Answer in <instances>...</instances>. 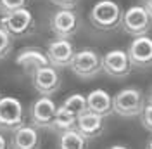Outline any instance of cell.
Segmentation results:
<instances>
[{
  "label": "cell",
  "mask_w": 152,
  "mask_h": 149,
  "mask_svg": "<svg viewBox=\"0 0 152 149\" xmlns=\"http://www.w3.org/2000/svg\"><path fill=\"white\" fill-rule=\"evenodd\" d=\"M88 18L94 28L100 31H113L121 24L123 10L119 7V4L114 0H99L92 7Z\"/></svg>",
  "instance_id": "obj_1"
},
{
  "label": "cell",
  "mask_w": 152,
  "mask_h": 149,
  "mask_svg": "<svg viewBox=\"0 0 152 149\" xmlns=\"http://www.w3.org/2000/svg\"><path fill=\"white\" fill-rule=\"evenodd\" d=\"M145 108L142 90L137 87L121 89L113 97V111L123 118H135L140 116Z\"/></svg>",
  "instance_id": "obj_2"
},
{
  "label": "cell",
  "mask_w": 152,
  "mask_h": 149,
  "mask_svg": "<svg viewBox=\"0 0 152 149\" xmlns=\"http://www.w3.org/2000/svg\"><path fill=\"white\" fill-rule=\"evenodd\" d=\"M35 18L26 7L4 14L0 18V28H4L12 38H24L35 31Z\"/></svg>",
  "instance_id": "obj_3"
},
{
  "label": "cell",
  "mask_w": 152,
  "mask_h": 149,
  "mask_svg": "<svg viewBox=\"0 0 152 149\" xmlns=\"http://www.w3.org/2000/svg\"><path fill=\"white\" fill-rule=\"evenodd\" d=\"M71 71L81 80H92L102 71V56L94 49H81L71 63Z\"/></svg>",
  "instance_id": "obj_4"
},
{
  "label": "cell",
  "mask_w": 152,
  "mask_h": 149,
  "mask_svg": "<svg viewBox=\"0 0 152 149\" xmlns=\"http://www.w3.org/2000/svg\"><path fill=\"white\" fill-rule=\"evenodd\" d=\"M24 125V108L16 97H0V132L18 130Z\"/></svg>",
  "instance_id": "obj_5"
},
{
  "label": "cell",
  "mask_w": 152,
  "mask_h": 149,
  "mask_svg": "<svg viewBox=\"0 0 152 149\" xmlns=\"http://www.w3.org/2000/svg\"><path fill=\"white\" fill-rule=\"evenodd\" d=\"M123 30L132 35V37H147L152 26V18L145 10L143 5H132L130 9L123 12V21H121Z\"/></svg>",
  "instance_id": "obj_6"
},
{
  "label": "cell",
  "mask_w": 152,
  "mask_h": 149,
  "mask_svg": "<svg viewBox=\"0 0 152 149\" xmlns=\"http://www.w3.org/2000/svg\"><path fill=\"white\" fill-rule=\"evenodd\" d=\"M57 108L59 106L54 103L52 97L40 95L29 106V125H33L35 128H48L50 130Z\"/></svg>",
  "instance_id": "obj_7"
},
{
  "label": "cell",
  "mask_w": 152,
  "mask_h": 149,
  "mask_svg": "<svg viewBox=\"0 0 152 149\" xmlns=\"http://www.w3.org/2000/svg\"><path fill=\"white\" fill-rule=\"evenodd\" d=\"M78 28H80V18L75 10L59 9L50 18V30L57 38L69 40L76 35Z\"/></svg>",
  "instance_id": "obj_8"
},
{
  "label": "cell",
  "mask_w": 152,
  "mask_h": 149,
  "mask_svg": "<svg viewBox=\"0 0 152 149\" xmlns=\"http://www.w3.org/2000/svg\"><path fill=\"white\" fill-rule=\"evenodd\" d=\"M132 63L130 57L126 54V50L121 49H114L109 50L102 56V71L113 78H126L132 71Z\"/></svg>",
  "instance_id": "obj_9"
},
{
  "label": "cell",
  "mask_w": 152,
  "mask_h": 149,
  "mask_svg": "<svg viewBox=\"0 0 152 149\" xmlns=\"http://www.w3.org/2000/svg\"><path fill=\"white\" fill-rule=\"evenodd\" d=\"M16 64L19 66V69L23 73L33 76L38 69L50 66V63L47 59V54L42 49H38V47H24L16 56Z\"/></svg>",
  "instance_id": "obj_10"
},
{
  "label": "cell",
  "mask_w": 152,
  "mask_h": 149,
  "mask_svg": "<svg viewBox=\"0 0 152 149\" xmlns=\"http://www.w3.org/2000/svg\"><path fill=\"white\" fill-rule=\"evenodd\" d=\"M47 59L52 68H69L75 57V47L69 40H62V38H56L47 45Z\"/></svg>",
  "instance_id": "obj_11"
},
{
  "label": "cell",
  "mask_w": 152,
  "mask_h": 149,
  "mask_svg": "<svg viewBox=\"0 0 152 149\" xmlns=\"http://www.w3.org/2000/svg\"><path fill=\"white\" fill-rule=\"evenodd\" d=\"M31 83H33L35 90L40 95L52 97L61 89V74H59V71H57L56 68L47 66V68L38 69L37 73L31 76Z\"/></svg>",
  "instance_id": "obj_12"
},
{
  "label": "cell",
  "mask_w": 152,
  "mask_h": 149,
  "mask_svg": "<svg viewBox=\"0 0 152 149\" xmlns=\"http://www.w3.org/2000/svg\"><path fill=\"white\" fill-rule=\"evenodd\" d=\"M126 54L130 57V63L135 68H151L152 66V38L138 37L135 38Z\"/></svg>",
  "instance_id": "obj_13"
},
{
  "label": "cell",
  "mask_w": 152,
  "mask_h": 149,
  "mask_svg": "<svg viewBox=\"0 0 152 149\" xmlns=\"http://www.w3.org/2000/svg\"><path fill=\"white\" fill-rule=\"evenodd\" d=\"M40 134L33 125H23L18 130L12 132L10 137V149H40Z\"/></svg>",
  "instance_id": "obj_14"
},
{
  "label": "cell",
  "mask_w": 152,
  "mask_h": 149,
  "mask_svg": "<svg viewBox=\"0 0 152 149\" xmlns=\"http://www.w3.org/2000/svg\"><path fill=\"white\" fill-rule=\"evenodd\" d=\"M104 128H105L104 118L99 116V114H94V113H90V111L83 113V114L78 116V120H76V130L80 132L86 140L102 135Z\"/></svg>",
  "instance_id": "obj_15"
},
{
  "label": "cell",
  "mask_w": 152,
  "mask_h": 149,
  "mask_svg": "<svg viewBox=\"0 0 152 149\" xmlns=\"http://www.w3.org/2000/svg\"><path fill=\"white\" fill-rule=\"evenodd\" d=\"M86 109L94 114H99L102 118H107L113 111V97L111 94L102 90V89H95L86 95Z\"/></svg>",
  "instance_id": "obj_16"
},
{
  "label": "cell",
  "mask_w": 152,
  "mask_h": 149,
  "mask_svg": "<svg viewBox=\"0 0 152 149\" xmlns=\"http://www.w3.org/2000/svg\"><path fill=\"white\" fill-rule=\"evenodd\" d=\"M76 120H78V118H76L75 114H71L67 109H64L62 106H59L56 116H54V121H52L50 130L57 132V134H62V132H67V130H75Z\"/></svg>",
  "instance_id": "obj_17"
},
{
  "label": "cell",
  "mask_w": 152,
  "mask_h": 149,
  "mask_svg": "<svg viewBox=\"0 0 152 149\" xmlns=\"http://www.w3.org/2000/svg\"><path fill=\"white\" fill-rule=\"evenodd\" d=\"M88 140L76 130H67L59 134V149H86Z\"/></svg>",
  "instance_id": "obj_18"
},
{
  "label": "cell",
  "mask_w": 152,
  "mask_h": 149,
  "mask_svg": "<svg viewBox=\"0 0 152 149\" xmlns=\"http://www.w3.org/2000/svg\"><path fill=\"white\" fill-rule=\"evenodd\" d=\"M61 106H62L64 109H67L71 114H75L76 118L88 111V109H86V97L83 94H71L69 97L64 99V103L61 104Z\"/></svg>",
  "instance_id": "obj_19"
},
{
  "label": "cell",
  "mask_w": 152,
  "mask_h": 149,
  "mask_svg": "<svg viewBox=\"0 0 152 149\" xmlns=\"http://www.w3.org/2000/svg\"><path fill=\"white\" fill-rule=\"evenodd\" d=\"M12 47H14V38L4 28H0V61L12 52Z\"/></svg>",
  "instance_id": "obj_20"
},
{
  "label": "cell",
  "mask_w": 152,
  "mask_h": 149,
  "mask_svg": "<svg viewBox=\"0 0 152 149\" xmlns=\"http://www.w3.org/2000/svg\"><path fill=\"white\" fill-rule=\"evenodd\" d=\"M26 5V0H0V14H10Z\"/></svg>",
  "instance_id": "obj_21"
},
{
  "label": "cell",
  "mask_w": 152,
  "mask_h": 149,
  "mask_svg": "<svg viewBox=\"0 0 152 149\" xmlns=\"http://www.w3.org/2000/svg\"><path fill=\"white\" fill-rule=\"evenodd\" d=\"M140 123L145 130H149L152 134V106L151 104H145L142 114H140Z\"/></svg>",
  "instance_id": "obj_22"
},
{
  "label": "cell",
  "mask_w": 152,
  "mask_h": 149,
  "mask_svg": "<svg viewBox=\"0 0 152 149\" xmlns=\"http://www.w3.org/2000/svg\"><path fill=\"white\" fill-rule=\"evenodd\" d=\"M50 2L64 10H75V7L80 4V0H50Z\"/></svg>",
  "instance_id": "obj_23"
},
{
  "label": "cell",
  "mask_w": 152,
  "mask_h": 149,
  "mask_svg": "<svg viewBox=\"0 0 152 149\" xmlns=\"http://www.w3.org/2000/svg\"><path fill=\"white\" fill-rule=\"evenodd\" d=\"M0 149H10V142L5 135H2V132H0Z\"/></svg>",
  "instance_id": "obj_24"
},
{
  "label": "cell",
  "mask_w": 152,
  "mask_h": 149,
  "mask_svg": "<svg viewBox=\"0 0 152 149\" xmlns=\"http://www.w3.org/2000/svg\"><path fill=\"white\" fill-rule=\"evenodd\" d=\"M145 4H143V7H145V10L149 12V16L152 18V0H143Z\"/></svg>",
  "instance_id": "obj_25"
},
{
  "label": "cell",
  "mask_w": 152,
  "mask_h": 149,
  "mask_svg": "<svg viewBox=\"0 0 152 149\" xmlns=\"http://www.w3.org/2000/svg\"><path fill=\"white\" fill-rule=\"evenodd\" d=\"M107 149H130L128 146H123V144H114V146H111V148Z\"/></svg>",
  "instance_id": "obj_26"
},
{
  "label": "cell",
  "mask_w": 152,
  "mask_h": 149,
  "mask_svg": "<svg viewBox=\"0 0 152 149\" xmlns=\"http://www.w3.org/2000/svg\"><path fill=\"white\" fill-rule=\"evenodd\" d=\"M147 104L152 106V87H151V90H149V95H147Z\"/></svg>",
  "instance_id": "obj_27"
},
{
  "label": "cell",
  "mask_w": 152,
  "mask_h": 149,
  "mask_svg": "<svg viewBox=\"0 0 152 149\" xmlns=\"http://www.w3.org/2000/svg\"><path fill=\"white\" fill-rule=\"evenodd\" d=\"M145 149H152V139H149V142H147V146H145Z\"/></svg>",
  "instance_id": "obj_28"
}]
</instances>
